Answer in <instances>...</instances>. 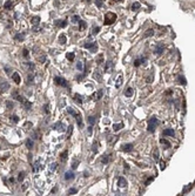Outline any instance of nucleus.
<instances>
[{"label": "nucleus", "instance_id": "6e6552de", "mask_svg": "<svg viewBox=\"0 0 195 196\" xmlns=\"http://www.w3.org/2000/svg\"><path fill=\"white\" fill-rule=\"evenodd\" d=\"M118 184H119V187H126L127 185V181L123 179V177H119V180H118Z\"/></svg>", "mask_w": 195, "mask_h": 196}, {"label": "nucleus", "instance_id": "09e8293b", "mask_svg": "<svg viewBox=\"0 0 195 196\" xmlns=\"http://www.w3.org/2000/svg\"><path fill=\"white\" fill-rule=\"evenodd\" d=\"M44 112H45L46 114H48V112H49V109H48V105H45V107H44Z\"/></svg>", "mask_w": 195, "mask_h": 196}, {"label": "nucleus", "instance_id": "2f4dec72", "mask_svg": "<svg viewBox=\"0 0 195 196\" xmlns=\"http://www.w3.org/2000/svg\"><path fill=\"white\" fill-rule=\"evenodd\" d=\"M67 112H68L71 115H73V116H75V115H76V113H75V112L73 111V108H71V107H68V108H67Z\"/></svg>", "mask_w": 195, "mask_h": 196}, {"label": "nucleus", "instance_id": "c9c22d12", "mask_svg": "<svg viewBox=\"0 0 195 196\" xmlns=\"http://www.w3.org/2000/svg\"><path fill=\"white\" fill-rule=\"evenodd\" d=\"M93 78L96 79L98 81H101V75L99 74V73H94V74H93Z\"/></svg>", "mask_w": 195, "mask_h": 196}, {"label": "nucleus", "instance_id": "6e6d98bb", "mask_svg": "<svg viewBox=\"0 0 195 196\" xmlns=\"http://www.w3.org/2000/svg\"><path fill=\"white\" fill-rule=\"evenodd\" d=\"M66 25H67V22L66 21H61V24H60V26L61 27H66Z\"/></svg>", "mask_w": 195, "mask_h": 196}, {"label": "nucleus", "instance_id": "dca6fc26", "mask_svg": "<svg viewBox=\"0 0 195 196\" xmlns=\"http://www.w3.org/2000/svg\"><path fill=\"white\" fill-rule=\"evenodd\" d=\"M13 80H14V82H15V84H20L21 79H20V76H19L18 73H13Z\"/></svg>", "mask_w": 195, "mask_h": 196}, {"label": "nucleus", "instance_id": "f704fd0d", "mask_svg": "<svg viewBox=\"0 0 195 196\" xmlns=\"http://www.w3.org/2000/svg\"><path fill=\"white\" fill-rule=\"evenodd\" d=\"M116 140H118V136H109V139H108V142L113 143L114 141H116Z\"/></svg>", "mask_w": 195, "mask_h": 196}, {"label": "nucleus", "instance_id": "49530a36", "mask_svg": "<svg viewBox=\"0 0 195 196\" xmlns=\"http://www.w3.org/2000/svg\"><path fill=\"white\" fill-rule=\"evenodd\" d=\"M38 168H39V161H37V162H35V164H34V168H33V170H34V171H37Z\"/></svg>", "mask_w": 195, "mask_h": 196}, {"label": "nucleus", "instance_id": "cd10ccee", "mask_svg": "<svg viewBox=\"0 0 195 196\" xmlns=\"http://www.w3.org/2000/svg\"><path fill=\"white\" fill-rule=\"evenodd\" d=\"M39 21H40V18H39V16H34V18L32 19V25H38Z\"/></svg>", "mask_w": 195, "mask_h": 196}, {"label": "nucleus", "instance_id": "f8f14e48", "mask_svg": "<svg viewBox=\"0 0 195 196\" xmlns=\"http://www.w3.org/2000/svg\"><path fill=\"white\" fill-rule=\"evenodd\" d=\"M174 130L173 129H165L164 130V135H166V136H174Z\"/></svg>", "mask_w": 195, "mask_h": 196}, {"label": "nucleus", "instance_id": "c85d7f7f", "mask_svg": "<svg viewBox=\"0 0 195 196\" xmlns=\"http://www.w3.org/2000/svg\"><path fill=\"white\" fill-rule=\"evenodd\" d=\"M153 34H154L153 29H148V31H146V33H145V37H152Z\"/></svg>", "mask_w": 195, "mask_h": 196}, {"label": "nucleus", "instance_id": "e433bc0d", "mask_svg": "<svg viewBox=\"0 0 195 196\" xmlns=\"http://www.w3.org/2000/svg\"><path fill=\"white\" fill-rule=\"evenodd\" d=\"M24 177H25V173H20V174H19V176H18V181H22L24 180Z\"/></svg>", "mask_w": 195, "mask_h": 196}, {"label": "nucleus", "instance_id": "a19ab883", "mask_svg": "<svg viewBox=\"0 0 195 196\" xmlns=\"http://www.w3.org/2000/svg\"><path fill=\"white\" fill-rule=\"evenodd\" d=\"M25 107H26V111H30V108H31V102L25 101Z\"/></svg>", "mask_w": 195, "mask_h": 196}, {"label": "nucleus", "instance_id": "bf43d9fd", "mask_svg": "<svg viewBox=\"0 0 195 196\" xmlns=\"http://www.w3.org/2000/svg\"><path fill=\"white\" fill-rule=\"evenodd\" d=\"M122 0H112L111 1V4H114V2H121Z\"/></svg>", "mask_w": 195, "mask_h": 196}, {"label": "nucleus", "instance_id": "393cba45", "mask_svg": "<svg viewBox=\"0 0 195 196\" xmlns=\"http://www.w3.org/2000/svg\"><path fill=\"white\" fill-rule=\"evenodd\" d=\"M162 51H164V46L160 43V45H158V47H156V53L161 54V53H162Z\"/></svg>", "mask_w": 195, "mask_h": 196}, {"label": "nucleus", "instance_id": "f257e3e1", "mask_svg": "<svg viewBox=\"0 0 195 196\" xmlns=\"http://www.w3.org/2000/svg\"><path fill=\"white\" fill-rule=\"evenodd\" d=\"M158 125H159V121H158V119L156 117H152V119H149L148 120V126H147V129H148V132H154L155 130V128L158 127Z\"/></svg>", "mask_w": 195, "mask_h": 196}, {"label": "nucleus", "instance_id": "0eeeda50", "mask_svg": "<svg viewBox=\"0 0 195 196\" xmlns=\"http://www.w3.org/2000/svg\"><path fill=\"white\" fill-rule=\"evenodd\" d=\"M122 150H123V152H132V150H133V144H132V143L123 144V146H122Z\"/></svg>", "mask_w": 195, "mask_h": 196}, {"label": "nucleus", "instance_id": "c03bdc74", "mask_svg": "<svg viewBox=\"0 0 195 196\" xmlns=\"http://www.w3.org/2000/svg\"><path fill=\"white\" fill-rule=\"evenodd\" d=\"M72 130H73V127H72V126H69V127H68V132H67V138H69V136H71Z\"/></svg>", "mask_w": 195, "mask_h": 196}, {"label": "nucleus", "instance_id": "20e7f679", "mask_svg": "<svg viewBox=\"0 0 195 196\" xmlns=\"http://www.w3.org/2000/svg\"><path fill=\"white\" fill-rule=\"evenodd\" d=\"M55 82H57L58 85L62 86V87H67V82H66V80L63 79V78H59V76H57V78H55Z\"/></svg>", "mask_w": 195, "mask_h": 196}, {"label": "nucleus", "instance_id": "f03ea898", "mask_svg": "<svg viewBox=\"0 0 195 196\" xmlns=\"http://www.w3.org/2000/svg\"><path fill=\"white\" fill-rule=\"evenodd\" d=\"M116 20V14L115 13H112V12H108L106 13L105 15V25H111Z\"/></svg>", "mask_w": 195, "mask_h": 196}, {"label": "nucleus", "instance_id": "7ed1b4c3", "mask_svg": "<svg viewBox=\"0 0 195 196\" xmlns=\"http://www.w3.org/2000/svg\"><path fill=\"white\" fill-rule=\"evenodd\" d=\"M85 47L88 48V49H90V52H92V53H95V52L98 51V43H96V42L86 43V45H85Z\"/></svg>", "mask_w": 195, "mask_h": 196}, {"label": "nucleus", "instance_id": "9d476101", "mask_svg": "<svg viewBox=\"0 0 195 196\" xmlns=\"http://www.w3.org/2000/svg\"><path fill=\"white\" fill-rule=\"evenodd\" d=\"M122 80H123V76H122V74H119L118 79H116V82H115V86H116V87H121V85H122Z\"/></svg>", "mask_w": 195, "mask_h": 196}, {"label": "nucleus", "instance_id": "7c9ffc66", "mask_svg": "<svg viewBox=\"0 0 195 196\" xmlns=\"http://www.w3.org/2000/svg\"><path fill=\"white\" fill-rule=\"evenodd\" d=\"M79 24H80V29H85V28H86V22L85 21L79 20Z\"/></svg>", "mask_w": 195, "mask_h": 196}, {"label": "nucleus", "instance_id": "412c9836", "mask_svg": "<svg viewBox=\"0 0 195 196\" xmlns=\"http://www.w3.org/2000/svg\"><path fill=\"white\" fill-rule=\"evenodd\" d=\"M140 8V2H134L132 5V10L133 11H137Z\"/></svg>", "mask_w": 195, "mask_h": 196}, {"label": "nucleus", "instance_id": "ea45409f", "mask_svg": "<svg viewBox=\"0 0 195 196\" xmlns=\"http://www.w3.org/2000/svg\"><path fill=\"white\" fill-rule=\"evenodd\" d=\"M95 4H96L98 7H102V4H104V2H102V0H95Z\"/></svg>", "mask_w": 195, "mask_h": 196}, {"label": "nucleus", "instance_id": "4be33fe9", "mask_svg": "<svg viewBox=\"0 0 195 196\" xmlns=\"http://www.w3.org/2000/svg\"><path fill=\"white\" fill-rule=\"evenodd\" d=\"M122 127H123V125H122V123H118V125H114V126H113V129L116 132V130H120Z\"/></svg>", "mask_w": 195, "mask_h": 196}, {"label": "nucleus", "instance_id": "4468645a", "mask_svg": "<svg viewBox=\"0 0 195 196\" xmlns=\"http://www.w3.org/2000/svg\"><path fill=\"white\" fill-rule=\"evenodd\" d=\"M146 61V59L145 58H142V59H136L135 61H134V66L135 67H137V66H140V65L142 64V62H145Z\"/></svg>", "mask_w": 195, "mask_h": 196}, {"label": "nucleus", "instance_id": "3c124183", "mask_svg": "<svg viewBox=\"0 0 195 196\" xmlns=\"http://www.w3.org/2000/svg\"><path fill=\"white\" fill-rule=\"evenodd\" d=\"M160 168L164 170L165 168H166V163H165V162H161V163H160Z\"/></svg>", "mask_w": 195, "mask_h": 196}, {"label": "nucleus", "instance_id": "6ab92c4d", "mask_svg": "<svg viewBox=\"0 0 195 196\" xmlns=\"http://www.w3.org/2000/svg\"><path fill=\"white\" fill-rule=\"evenodd\" d=\"M105 70L107 72V73H111V70H112V62H107V65H106V68H105Z\"/></svg>", "mask_w": 195, "mask_h": 196}, {"label": "nucleus", "instance_id": "423d86ee", "mask_svg": "<svg viewBox=\"0 0 195 196\" xmlns=\"http://www.w3.org/2000/svg\"><path fill=\"white\" fill-rule=\"evenodd\" d=\"M12 96H13L14 99H16V100H18V101H20V102H25V99H24L22 96H20V95H19V93H18L16 90H14V92L12 93Z\"/></svg>", "mask_w": 195, "mask_h": 196}, {"label": "nucleus", "instance_id": "864d4df0", "mask_svg": "<svg viewBox=\"0 0 195 196\" xmlns=\"http://www.w3.org/2000/svg\"><path fill=\"white\" fill-rule=\"evenodd\" d=\"M75 193H76V189H74V188L69 189V194H75Z\"/></svg>", "mask_w": 195, "mask_h": 196}, {"label": "nucleus", "instance_id": "c756f323", "mask_svg": "<svg viewBox=\"0 0 195 196\" xmlns=\"http://www.w3.org/2000/svg\"><path fill=\"white\" fill-rule=\"evenodd\" d=\"M26 146L28 149H31L32 147H33V142H32V140H27L26 141Z\"/></svg>", "mask_w": 195, "mask_h": 196}, {"label": "nucleus", "instance_id": "a211bd4d", "mask_svg": "<svg viewBox=\"0 0 195 196\" xmlns=\"http://www.w3.org/2000/svg\"><path fill=\"white\" fill-rule=\"evenodd\" d=\"M66 56H67V59H68L69 61H73L74 58H75V55H74V53H72V52H69V53L66 54Z\"/></svg>", "mask_w": 195, "mask_h": 196}, {"label": "nucleus", "instance_id": "de8ad7c7", "mask_svg": "<svg viewBox=\"0 0 195 196\" xmlns=\"http://www.w3.org/2000/svg\"><path fill=\"white\" fill-rule=\"evenodd\" d=\"M15 39H18V40H22V39H24V35H21V34H16Z\"/></svg>", "mask_w": 195, "mask_h": 196}, {"label": "nucleus", "instance_id": "5701e85b", "mask_svg": "<svg viewBox=\"0 0 195 196\" xmlns=\"http://www.w3.org/2000/svg\"><path fill=\"white\" fill-rule=\"evenodd\" d=\"M74 99H75V101H76V102H79V103H81V102H82V96L79 95V94H75V95H74Z\"/></svg>", "mask_w": 195, "mask_h": 196}, {"label": "nucleus", "instance_id": "ddd939ff", "mask_svg": "<svg viewBox=\"0 0 195 196\" xmlns=\"http://www.w3.org/2000/svg\"><path fill=\"white\" fill-rule=\"evenodd\" d=\"M74 179V174H73V171H67L66 174H65V180H73Z\"/></svg>", "mask_w": 195, "mask_h": 196}, {"label": "nucleus", "instance_id": "2eb2a0df", "mask_svg": "<svg viewBox=\"0 0 195 196\" xmlns=\"http://www.w3.org/2000/svg\"><path fill=\"white\" fill-rule=\"evenodd\" d=\"M75 117H76V122H78L79 127H82V126H84V123H82V119H81V115H80V114H76V115H75Z\"/></svg>", "mask_w": 195, "mask_h": 196}, {"label": "nucleus", "instance_id": "39448f33", "mask_svg": "<svg viewBox=\"0 0 195 196\" xmlns=\"http://www.w3.org/2000/svg\"><path fill=\"white\" fill-rule=\"evenodd\" d=\"M102 95H104V92H102V90H99V92H96V93H94V94L92 95V99L95 101H98L102 98Z\"/></svg>", "mask_w": 195, "mask_h": 196}, {"label": "nucleus", "instance_id": "a18cd8bd", "mask_svg": "<svg viewBox=\"0 0 195 196\" xmlns=\"http://www.w3.org/2000/svg\"><path fill=\"white\" fill-rule=\"evenodd\" d=\"M11 120H12L13 122H18V121H19V117L14 115V116H11Z\"/></svg>", "mask_w": 195, "mask_h": 196}, {"label": "nucleus", "instance_id": "58836bf2", "mask_svg": "<svg viewBox=\"0 0 195 196\" xmlns=\"http://www.w3.org/2000/svg\"><path fill=\"white\" fill-rule=\"evenodd\" d=\"M88 122H90V125H94V123H95V117L90 116V117H88Z\"/></svg>", "mask_w": 195, "mask_h": 196}, {"label": "nucleus", "instance_id": "473e14b6", "mask_svg": "<svg viewBox=\"0 0 195 196\" xmlns=\"http://www.w3.org/2000/svg\"><path fill=\"white\" fill-rule=\"evenodd\" d=\"M12 7V0H8V1H6V4H5V8H11Z\"/></svg>", "mask_w": 195, "mask_h": 196}, {"label": "nucleus", "instance_id": "13d9d810", "mask_svg": "<svg viewBox=\"0 0 195 196\" xmlns=\"http://www.w3.org/2000/svg\"><path fill=\"white\" fill-rule=\"evenodd\" d=\"M55 168H57V163H53V164H52V167H51V170H54Z\"/></svg>", "mask_w": 195, "mask_h": 196}, {"label": "nucleus", "instance_id": "5fc2aeb1", "mask_svg": "<svg viewBox=\"0 0 195 196\" xmlns=\"http://www.w3.org/2000/svg\"><path fill=\"white\" fill-rule=\"evenodd\" d=\"M25 127H26V129H28V127H32V123L31 122H27L26 125H25Z\"/></svg>", "mask_w": 195, "mask_h": 196}, {"label": "nucleus", "instance_id": "603ef678", "mask_svg": "<svg viewBox=\"0 0 195 196\" xmlns=\"http://www.w3.org/2000/svg\"><path fill=\"white\" fill-rule=\"evenodd\" d=\"M99 31H100V28H99V27H95L94 29H93V34H96Z\"/></svg>", "mask_w": 195, "mask_h": 196}, {"label": "nucleus", "instance_id": "79ce46f5", "mask_svg": "<svg viewBox=\"0 0 195 196\" xmlns=\"http://www.w3.org/2000/svg\"><path fill=\"white\" fill-rule=\"evenodd\" d=\"M80 20V18H79V15H74L73 18H72V21L73 22H78Z\"/></svg>", "mask_w": 195, "mask_h": 196}, {"label": "nucleus", "instance_id": "9b49d317", "mask_svg": "<svg viewBox=\"0 0 195 196\" xmlns=\"http://www.w3.org/2000/svg\"><path fill=\"white\" fill-rule=\"evenodd\" d=\"M160 143H161V144H162V146H164L166 149H168L169 147H170V143H169L168 141L166 140V139H161V140H160Z\"/></svg>", "mask_w": 195, "mask_h": 196}, {"label": "nucleus", "instance_id": "f3484780", "mask_svg": "<svg viewBox=\"0 0 195 196\" xmlns=\"http://www.w3.org/2000/svg\"><path fill=\"white\" fill-rule=\"evenodd\" d=\"M60 160H61L62 162H65V161L67 160V152H66V150H65V152H63L61 155H60Z\"/></svg>", "mask_w": 195, "mask_h": 196}, {"label": "nucleus", "instance_id": "b1692460", "mask_svg": "<svg viewBox=\"0 0 195 196\" xmlns=\"http://www.w3.org/2000/svg\"><path fill=\"white\" fill-rule=\"evenodd\" d=\"M133 93H134V92H133L132 88H128V89H127L126 92H125V95L129 98V96H132V95H133Z\"/></svg>", "mask_w": 195, "mask_h": 196}, {"label": "nucleus", "instance_id": "a878e982", "mask_svg": "<svg viewBox=\"0 0 195 196\" xmlns=\"http://www.w3.org/2000/svg\"><path fill=\"white\" fill-rule=\"evenodd\" d=\"M101 162H102L104 164L108 163V162H109V156H107V155H105V156H104V157L101 159Z\"/></svg>", "mask_w": 195, "mask_h": 196}, {"label": "nucleus", "instance_id": "052dcab7", "mask_svg": "<svg viewBox=\"0 0 195 196\" xmlns=\"http://www.w3.org/2000/svg\"><path fill=\"white\" fill-rule=\"evenodd\" d=\"M7 107H8V108H11V107H13V105H12L11 102H7Z\"/></svg>", "mask_w": 195, "mask_h": 196}, {"label": "nucleus", "instance_id": "aec40b11", "mask_svg": "<svg viewBox=\"0 0 195 196\" xmlns=\"http://www.w3.org/2000/svg\"><path fill=\"white\" fill-rule=\"evenodd\" d=\"M59 42L61 43V45H65V43H66V37H65L63 34L60 35V38H59Z\"/></svg>", "mask_w": 195, "mask_h": 196}, {"label": "nucleus", "instance_id": "4d7b16f0", "mask_svg": "<svg viewBox=\"0 0 195 196\" xmlns=\"http://www.w3.org/2000/svg\"><path fill=\"white\" fill-rule=\"evenodd\" d=\"M93 152H94V153L96 152V141H95L94 144H93Z\"/></svg>", "mask_w": 195, "mask_h": 196}, {"label": "nucleus", "instance_id": "37998d69", "mask_svg": "<svg viewBox=\"0 0 195 196\" xmlns=\"http://www.w3.org/2000/svg\"><path fill=\"white\" fill-rule=\"evenodd\" d=\"M76 67H78V69H79V70H82V69H84V66H82V62H78V65H76Z\"/></svg>", "mask_w": 195, "mask_h": 196}, {"label": "nucleus", "instance_id": "bb28decb", "mask_svg": "<svg viewBox=\"0 0 195 196\" xmlns=\"http://www.w3.org/2000/svg\"><path fill=\"white\" fill-rule=\"evenodd\" d=\"M153 157L155 161H159V149H155L153 153Z\"/></svg>", "mask_w": 195, "mask_h": 196}, {"label": "nucleus", "instance_id": "680f3d73", "mask_svg": "<svg viewBox=\"0 0 195 196\" xmlns=\"http://www.w3.org/2000/svg\"><path fill=\"white\" fill-rule=\"evenodd\" d=\"M88 134H92V127L88 128Z\"/></svg>", "mask_w": 195, "mask_h": 196}, {"label": "nucleus", "instance_id": "8fccbe9b", "mask_svg": "<svg viewBox=\"0 0 195 196\" xmlns=\"http://www.w3.org/2000/svg\"><path fill=\"white\" fill-rule=\"evenodd\" d=\"M24 56H25V58H28V56H30V54H28V51H27V49H24Z\"/></svg>", "mask_w": 195, "mask_h": 196}, {"label": "nucleus", "instance_id": "72a5a7b5", "mask_svg": "<svg viewBox=\"0 0 195 196\" xmlns=\"http://www.w3.org/2000/svg\"><path fill=\"white\" fill-rule=\"evenodd\" d=\"M102 61H104V55L100 54V55H99V59L96 60V62H98V65H100V64H102Z\"/></svg>", "mask_w": 195, "mask_h": 196}, {"label": "nucleus", "instance_id": "1a4fd4ad", "mask_svg": "<svg viewBox=\"0 0 195 196\" xmlns=\"http://www.w3.org/2000/svg\"><path fill=\"white\" fill-rule=\"evenodd\" d=\"M8 88H10V85H8L6 81H4V82H1V84H0V89L2 90V92H6Z\"/></svg>", "mask_w": 195, "mask_h": 196}, {"label": "nucleus", "instance_id": "4c0bfd02", "mask_svg": "<svg viewBox=\"0 0 195 196\" xmlns=\"http://www.w3.org/2000/svg\"><path fill=\"white\" fill-rule=\"evenodd\" d=\"M78 163H79V162H78V160H74L73 163H72V168H73V169H76V167H78Z\"/></svg>", "mask_w": 195, "mask_h": 196}]
</instances>
